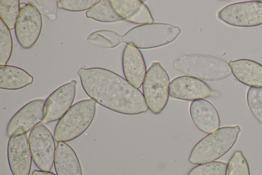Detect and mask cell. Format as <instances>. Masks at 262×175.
I'll list each match as a JSON object with an SVG mask.
<instances>
[{"mask_svg": "<svg viewBox=\"0 0 262 175\" xmlns=\"http://www.w3.org/2000/svg\"><path fill=\"white\" fill-rule=\"evenodd\" d=\"M77 74L86 94L99 105L124 114L147 111L141 91L114 72L100 67L80 68Z\"/></svg>", "mask_w": 262, "mask_h": 175, "instance_id": "cell-1", "label": "cell"}, {"mask_svg": "<svg viewBox=\"0 0 262 175\" xmlns=\"http://www.w3.org/2000/svg\"><path fill=\"white\" fill-rule=\"evenodd\" d=\"M241 131L238 125L225 126L208 133L192 148L188 160L193 164L215 161L228 152Z\"/></svg>", "mask_w": 262, "mask_h": 175, "instance_id": "cell-2", "label": "cell"}, {"mask_svg": "<svg viewBox=\"0 0 262 175\" xmlns=\"http://www.w3.org/2000/svg\"><path fill=\"white\" fill-rule=\"evenodd\" d=\"M96 104L95 101L89 99L72 105L57 123L54 132L55 140L58 142H66L81 135L95 118Z\"/></svg>", "mask_w": 262, "mask_h": 175, "instance_id": "cell-3", "label": "cell"}, {"mask_svg": "<svg viewBox=\"0 0 262 175\" xmlns=\"http://www.w3.org/2000/svg\"><path fill=\"white\" fill-rule=\"evenodd\" d=\"M173 67L185 75L202 81L223 80L231 74V68L225 61L204 54H189L176 60Z\"/></svg>", "mask_w": 262, "mask_h": 175, "instance_id": "cell-4", "label": "cell"}, {"mask_svg": "<svg viewBox=\"0 0 262 175\" xmlns=\"http://www.w3.org/2000/svg\"><path fill=\"white\" fill-rule=\"evenodd\" d=\"M181 32L180 27L164 23L139 25L122 36V42L138 49H151L173 42Z\"/></svg>", "mask_w": 262, "mask_h": 175, "instance_id": "cell-5", "label": "cell"}, {"mask_svg": "<svg viewBox=\"0 0 262 175\" xmlns=\"http://www.w3.org/2000/svg\"><path fill=\"white\" fill-rule=\"evenodd\" d=\"M169 79L159 62H153L148 69L142 84L143 94L148 109L155 114L166 107L169 95Z\"/></svg>", "mask_w": 262, "mask_h": 175, "instance_id": "cell-6", "label": "cell"}, {"mask_svg": "<svg viewBox=\"0 0 262 175\" xmlns=\"http://www.w3.org/2000/svg\"><path fill=\"white\" fill-rule=\"evenodd\" d=\"M50 130L38 125L30 132L28 141L32 159L41 170L50 171L54 164L55 143Z\"/></svg>", "mask_w": 262, "mask_h": 175, "instance_id": "cell-7", "label": "cell"}, {"mask_svg": "<svg viewBox=\"0 0 262 175\" xmlns=\"http://www.w3.org/2000/svg\"><path fill=\"white\" fill-rule=\"evenodd\" d=\"M42 24L41 13L35 5L30 2L20 3L15 33L23 48H31L35 44L40 34Z\"/></svg>", "mask_w": 262, "mask_h": 175, "instance_id": "cell-8", "label": "cell"}, {"mask_svg": "<svg viewBox=\"0 0 262 175\" xmlns=\"http://www.w3.org/2000/svg\"><path fill=\"white\" fill-rule=\"evenodd\" d=\"M219 20L237 27H249L262 24V2L248 1L229 5L217 14Z\"/></svg>", "mask_w": 262, "mask_h": 175, "instance_id": "cell-9", "label": "cell"}, {"mask_svg": "<svg viewBox=\"0 0 262 175\" xmlns=\"http://www.w3.org/2000/svg\"><path fill=\"white\" fill-rule=\"evenodd\" d=\"M45 101L37 99L24 105L11 119L7 134L11 137L27 133L42 122Z\"/></svg>", "mask_w": 262, "mask_h": 175, "instance_id": "cell-10", "label": "cell"}, {"mask_svg": "<svg viewBox=\"0 0 262 175\" xmlns=\"http://www.w3.org/2000/svg\"><path fill=\"white\" fill-rule=\"evenodd\" d=\"M77 82L72 80L58 88L45 101L43 124L59 120L70 109L75 99Z\"/></svg>", "mask_w": 262, "mask_h": 175, "instance_id": "cell-11", "label": "cell"}, {"mask_svg": "<svg viewBox=\"0 0 262 175\" xmlns=\"http://www.w3.org/2000/svg\"><path fill=\"white\" fill-rule=\"evenodd\" d=\"M169 95L177 99L192 101L220 96L217 91L212 90L204 81L187 75L177 77L170 82Z\"/></svg>", "mask_w": 262, "mask_h": 175, "instance_id": "cell-12", "label": "cell"}, {"mask_svg": "<svg viewBox=\"0 0 262 175\" xmlns=\"http://www.w3.org/2000/svg\"><path fill=\"white\" fill-rule=\"evenodd\" d=\"M7 156L13 175H29L32 157L27 133L10 137Z\"/></svg>", "mask_w": 262, "mask_h": 175, "instance_id": "cell-13", "label": "cell"}, {"mask_svg": "<svg viewBox=\"0 0 262 175\" xmlns=\"http://www.w3.org/2000/svg\"><path fill=\"white\" fill-rule=\"evenodd\" d=\"M122 63L125 79L135 87L140 88L147 72L141 51L133 46L126 45L123 52Z\"/></svg>", "mask_w": 262, "mask_h": 175, "instance_id": "cell-14", "label": "cell"}, {"mask_svg": "<svg viewBox=\"0 0 262 175\" xmlns=\"http://www.w3.org/2000/svg\"><path fill=\"white\" fill-rule=\"evenodd\" d=\"M189 113L193 123L204 133H209L220 127V119L215 107L204 99L193 101Z\"/></svg>", "mask_w": 262, "mask_h": 175, "instance_id": "cell-15", "label": "cell"}, {"mask_svg": "<svg viewBox=\"0 0 262 175\" xmlns=\"http://www.w3.org/2000/svg\"><path fill=\"white\" fill-rule=\"evenodd\" d=\"M111 4L122 20L135 24L154 23L151 14L145 4L140 0H111Z\"/></svg>", "mask_w": 262, "mask_h": 175, "instance_id": "cell-16", "label": "cell"}, {"mask_svg": "<svg viewBox=\"0 0 262 175\" xmlns=\"http://www.w3.org/2000/svg\"><path fill=\"white\" fill-rule=\"evenodd\" d=\"M234 77L241 83L251 87H262V65L247 59L228 63Z\"/></svg>", "mask_w": 262, "mask_h": 175, "instance_id": "cell-17", "label": "cell"}, {"mask_svg": "<svg viewBox=\"0 0 262 175\" xmlns=\"http://www.w3.org/2000/svg\"><path fill=\"white\" fill-rule=\"evenodd\" d=\"M54 165L57 175H82L81 165L76 152L66 142H58Z\"/></svg>", "mask_w": 262, "mask_h": 175, "instance_id": "cell-18", "label": "cell"}, {"mask_svg": "<svg viewBox=\"0 0 262 175\" xmlns=\"http://www.w3.org/2000/svg\"><path fill=\"white\" fill-rule=\"evenodd\" d=\"M33 82V77L25 70L13 66L0 65V88L7 90L23 88Z\"/></svg>", "mask_w": 262, "mask_h": 175, "instance_id": "cell-19", "label": "cell"}, {"mask_svg": "<svg viewBox=\"0 0 262 175\" xmlns=\"http://www.w3.org/2000/svg\"><path fill=\"white\" fill-rule=\"evenodd\" d=\"M86 16L100 22L110 23L122 21L114 10L109 0H100L86 12Z\"/></svg>", "mask_w": 262, "mask_h": 175, "instance_id": "cell-20", "label": "cell"}, {"mask_svg": "<svg viewBox=\"0 0 262 175\" xmlns=\"http://www.w3.org/2000/svg\"><path fill=\"white\" fill-rule=\"evenodd\" d=\"M19 0H0V17L10 30L15 29L20 11Z\"/></svg>", "mask_w": 262, "mask_h": 175, "instance_id": "cell-21", "label": "cell"}, {"mask_svg": "<svg viewBox=\"0 0 262 175\" xmlns=\"http://www.w3.org/2000/svg\"><path fill=\"white\" fill-rule=\"evenodd\" d=\"M88 40L98 46L112 48L122 42V36L115 31L110 30H101L91 34Z\"/></svg>", "mask_w": 262, "mask_h": 175, "instance_id": "cell-22", "label": "cell"}, {"mask_svg": "<svg viewBox=\"0 0 262 175\" xmlns=\"http://www.w3.org/2000/svg\"><path fill=\"white\" fill-rule=\"evenodd\" d=\"M13 41L8 27L0 20V65H6L11 56Z\"/></svg>", "mask_w": 262, "mask_h": 175, "instance_id": "cell-23", "label": "cell"}, {"mask_svg": "<svg viewBox=\"0 0 262 175\" xmlns=\"http://www.w3.org/2000/svg\"><path fill=\"white\" fill-rule=\"evenodd\" d=\"M227 164L221 161H213L199 164L193 167L187 175H226Z\"/></svg>", "mask_w": 262, "mask_h": 175, "instance_id": "cell-24", "label": "cell"}, {"mask_svg": "<svg viewBox=\"0 0 262 175\" xmlns=\"http://www.w3.org/2000/svg\"><path fill=\"white\" fill-rule=\"evenodd\" d=\"M226 175H250L248 162L240 150H236L227 164Z\"/></svg>", "mask_w": 262, "mask_h": 175, "instance_id": "cell-25", "label": "cell"}, {"mask_svg": "<svg viewBox=\"0 0 262 175\" xmlns=\"http://www.w3.org/2000/svg\"><path fill=\"white\" fill-rule=\"evenodd\" d=\"M247 102L253 115L262 124V87H250L247 91Z\"/></svg>", "mask_w": 262, "mask_h": 175, "instance_id": "cell-26", "label": "cell"}, {"mask_svg": "<svg viewBox=\"0 0 262 175\" xmlns=\"http://www.w3.org/2000/svg\"><path fill=\"white\" fill-rule=\"evenodd\" d=\"M99 1L97 0H61L57 2L59 9L70 11L80 12L89 10Z\"/></svg>", "mask_w": 262, "mask_h": 175, "instance_id": "cell-27", "label": "cell"}, {"mask_svg": "<svg viewBox=\"0 0 262 175\" xmlns=\"http://www.w3.org/2000/svg\"><path fill=\"white\" fill-rule=\"evenodd\" d=\"M40 12L47 16L50 20L54 21L57 17V2L56 1H32Z\"/></svg>", "mask_w": 262, "mask_h": 175, "instance_id": "cell-28", "label": "cell"}, {"mask_svg": "<svg viewBox=\"0 0 262 175\" xmlns=\"http://www.w3.org/2000/svg\"><path fill=\"white\" fill-rule=\"evenodd\" d=\"M32 175H56L55 173L47 171L41 170H35L33 171Z\"/></svg>", "mask_w": 262, "mask_h": 175, "instance_id": "cell-29", "label": "cell"}]
</instances>
